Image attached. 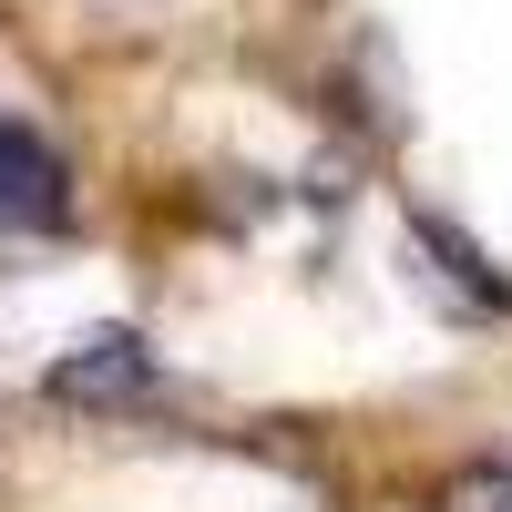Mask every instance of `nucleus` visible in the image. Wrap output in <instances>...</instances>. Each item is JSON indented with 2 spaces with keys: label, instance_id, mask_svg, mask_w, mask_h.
I'll return each instance as SVG.
<instances>
[{
  "label": "nucleus",
  "instance_id": "f257e3e1",
  "mask_svg": "<svg viewBox=\"0 0 512 512\" xmlns=\"http://www.w3.org/2000/svg\"><path fill=\"white\" fill-rule=\"evenodd\" d=\"M72 216V195H62V164L41 154L11 113H0V236H52Z\"/></svg>",
  "mask_w": 512,
  "mask_h": 512
},
{
  "label": "nucleus",
  "instance_id": "f03ea898",
  "mask_svg": "<svg viewBox=\"0 0 512 512\" xmlns=\"http://www.w3.org/2000/svg\"><path fill=\"white\" fill-rule=\"evenodd\" d=\"M144 390V349L123 328H103V338H82V349L52 369V400H134Z\"/></svg>",
  "mask_w": 512,
  "mask_h": 512
},
{
  "label": "nucleus",
  "instance_id": "7ed1b4c3",
  "mask_svg": "<svg viewBox=\"0 0 512 512\" xmlns=\"http://www.w3.org/2000/svg\"><path fill=\"white\" fill-rule=\"evenodd\" d=\"M441 512H512V451H492V461H472V472H451V492H441Z\"/></svg>",
  "mask_w": 512,
  "mask_h": 512
}]
</instances>
